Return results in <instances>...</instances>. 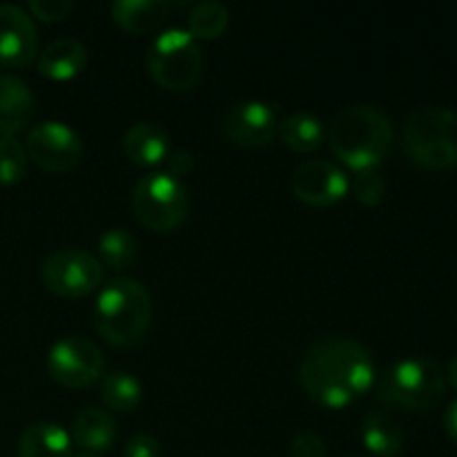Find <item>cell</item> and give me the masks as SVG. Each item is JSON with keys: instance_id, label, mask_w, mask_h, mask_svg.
<instances>
[{"instance_id": "cell-1", "label": "cell", "mask_w": 457, "mask_h": 457, "mask_svg": "<svg viewBox=\"0 0 457 457\" xmlns=\"http://www.w3.org/2000/svg\"><path fill=\"white\" fill-rule=\"evenodd\" d=\"M303 391L328 409H344L375 384L370 353L351 337H324L312 344L299 364Z\"/></svg>"}, {"instance_id": "cell-2", "label": "cell", "mask_w": 457, "mask_h": 457, "mask_svg": "<svg viewBox=\"0 0 457 457\" xmlns=\"http://www.w3.org/2000/svg\"><path fill=\"white\" fill-rule=\"evenodd\" d=\"M328 141L337 159L355 172L378 170L393 145L391 119L373 105L344 107L330 123Z\"/></svg>"}, {"instance_id": "cell-3", "label": "cell", "mask_w": 457, "mask_h": 457, "mask_svg": "<svg viewBox=\"0 0 457 457\" xmlns=\"http://www.w3.org/2000/svg\"><path fill=\"white\" fill-rule=\"evenodd\" d=\"M150 293L145 286L129 277L112 279L98 293L94 306L96 333L114 348H132L145 339L152 326Z\"/></svg>"}, {"instance_id": "cell-4", "label": "cell", "mask_w": 457, "mask_h": 457, "mask_svg": "<svg viewBox=\"0 0 457 457\" xmlns=\"http://www.w3.org/2000/svg\"><path fill=\"white\" fill-rule=\"evenodd\" d=\"M402 147L420 168H453L457 165V114L440 105L418 107L406 116Z\"/></svg>"}, {"instance_id": "cell-5", "label": "cell", "mask_w": 457, "mask_h": 457, "mask_svg": "<svg viewBox=\"0 0 457 457\" xmlns=\"http://www.w3.org/2000/svg\"><path fill=\"white\" fill-rule=\"evenodd\" d=\"M446 375L431 357H406L379 378L378 397L391 409L427 413L445 397Z\"/></svg>"}, {"instance_id": "cell-6", "label": "cell", "mask_w": 457, "mask_h": 457, "mask_svg": "<svg viewBox=\"0 0 457 457\" xmlns=\"http://www.w3.org/2000/svg\"><path fill=\"white\" fill-rule=\"evenodd\" d=\"M145 65L163 89L190 92L204 74V52L186 29H168L150 43Z\"/></svg>"}, {"instance_id": "cell-7", "label": "cell", "mask_w": 457, "mask_h": 457, "mask_svg": "<svg viewBox=\"0 0 457 457\" xmlns=\"http://www.w3.org/2000/svg\"><path fill=\"white\" fill-rule=\"evenodd\" d=\"M132 208L147 230L172 232L186 219L190 196L179 179L168 172H152L134 186Z\"/></svg>"}, {"instance_id": "cell-8", "label": "cell", "mask_w": 457, "mask_h": 457, "mask_svg": "<svg viewBox=\"0 0 457 457\" xmlns=\"http://www.w3.org/2000/svg\"><path fill=\"white\" fill-rule=\"evenodd\" d=\"M40 277L49 293L62 299H79L101 286L103 266L85 250L65 248L45 259Z\"/></svg>"}, {"instance_id": "cell-9", "label": "cell", "mask_w": 457, "mask_h": 457, "mask_svg": "<svg viewBox=\"0 0 457 457\" xmlns=\"http://www.w3.org/2000/svg\"><path fill=\"white\" fill-rule=\"evenodd\" d=\"M47 370L54 382L79 391V388H89L103 378L105 360H103V351L92 339L71 335V337L58 339L49 348Z\"/></svg>"}, {"instance_id": "cell-10", "label": "cell", "mask_w": 457, "mask_h": 457, "mask_svg": "<svg viewBox=\"0 0 457 457\" xmlns=\"http://www.w3.org/2000/svg\"><path fill=\"white\" fill-rule=\"evenodd\" d=\"M27 156L47 172H70L83 159V141L70 125L43 120L27 134Z\"/></svg>"}, {"instance_id": "cell-11", "label": "cell", "mask_w": 457, "mask_h": 457, "mask_svg": "<svg viewBox=\"0 0 457 457\" xmlns=\"http://www.w3.org/2000/svg\"><path fill=\"white\" fill-rule=\"evenodd\" d=\"M348 177L342 168L326 159H311L293 172V192L299 201L317 208L339 204L348 192Z\"/></svg>"}, {"instance_id": "cell-12", "label": "cell", "mask_w": 457, "mask_h": 457, "mask_svg": "<svg viewBox=\"0 0 457 457\" xmlns=\"http://www.w3.org/2000/svg\"><path fill=\"white\" fill-rule=\"evenodd\" d=\"M275 110L263 101H239L223 116V132L241 147L268 145L277 137Z\"/></svg>"}, {"instance_id": "cell-13", "label": "cell", "mask_w": 457, "mask_h": 457, "mask_svg": "<svg viewBox=\"0 0 457 457\" xmlns=\"http://www.w3.org/2000/svg\"><path fill=\"white\" fill-rule=\"evenodd\" d=\"M38 56V31L22 7L0 4V65L27 67Z\"/></svg>"}, {"instance_id": "cell-14", "label": "cell", "mask_w": 457, "mask_h": 457, "mask_svg": "<svg viewBox=\"0 0 457 457\" xmlns=\"http://www.w3.org/2000/svg\"><path fill=\"white\" fill-rule=\"evenodd\" d=\"M36 98L22 79L0 74V137H16L34 116Z\"/></svg>"}, {"instance_id": "cell-15", "label": "cell", "mask_w": 457, "mask_h": 457, "mask_svg": "<svg viewBox=\"0 0 457 457\" xmlns=\"http://www.w3.org/2000/svg\"><path fill=\"white\" fill-rule=\"evenodd\" d=\"M87 47L76 38H58L36 56L40 76L49 80H71L87 67Z\"/></svg>"}, {"instance_id": "cell-16", "label": "cell", "mask_w": 457, "mask_h": 457, "mask_svg": "<svg viewBox=\"0 0 457 457\" xmlns=\"http://www.w3.org/2000/svg\"><path fill=\"white\" fill-rule=\"evenodd\" d=\"M116 436H119L116 420L107 411L96 409V406L79 411L76 418L71 420L70 437L80 446V451H89L96 455L110 451L114 446Z\"/></svg>"}, {"instance_id": "cell-17", "label": "cell", "mask_w": 457, "mask_h": 457, "mask_svg": "<svg viewBox=\"0 0 457 457\" xmlns=\"http://www.w3.org/2000/svg\"><path fill=\"white\" fill-rule=\"evenodd\" d=\"M123 152L128 161L138 168H154L163 163L170 154V138L161 125L134 123L123 137Z\"/></svg>"}, {"instance_id": "cell-18", "label": "cell", "mask_w": 457, "mask_h": 457, "mask_svg": "<svg viewBox=\"0 0 457 457\" xmlns=\"http://www.w3.org/2000/svg\"><path fill=\"white\" fill-rule=\"evenodd\" d=\"M170 13L168 0H116L112 4V21L116 27L134 36L154 31Z\"/></svg>"}, {"instance_id": "cell-19", "label": "cell", "mask_w": 457, "mask_h": 457, "mask_svg": "<svg viewBox=\"0 0 457 457\" xmlns=\"http://www.w3.org/2000/svg\"><path fill=\"white\" fill-rule=\"evenodd\" d=\"M361 442L378 457H397L404 451L406 436L397 420L384 411H370L361 420Z\"/></svg>"}, {"instance_id": "cell-20", "label": "cell", "mask_w": 457, "mask_h": 457, "mask_svg": "<svg viewBox=\"0 0 457 457\" xmlns=\"http://www.w3.org/2000/svg\"><path fill=\"white\" fill-rule=\"evenodd\" d=\"M18 457H71V437L54 422H38L27 427L18 437Z\"/></svg>"}, {"instance_id": "cell-21", "label": "cell", "mask_w": 457, "mask_h": 457, "mask_svg": "<svg viewBox=\"0 0 457 457\" xmlns=\"http://www.w3.org/2000/svg\"><path fill=\"white\" fill-rule=\"evenodd\" d=\"M277 134L286 147H290L293 152H302V154L320 150L326 138L324 123L308 112H295V114L281 119Z\"/></svg>"}, {"instance_id": "cell-22", "label": "cell", "mask_w": 457, "mask_h": 457, "mask_svg": "<svg viewBox=\"0 0 457 457\" xmlns=\"http://www.w3.org/2000/svg\"><path fill=\"white\" fill-rule=\"evenodd\" d=\"M103 404L116 413H132L143 400V386L132 373L116 370L101 379Z\"/></svg>"}, {"instance_id": "cell-23", "label": "cell", "mask_w": 457, "mask_h": 457, "mask_svg": "<svg viewBox=\"0 0 457 457\" xmlns=\"http://www.w3.org/2000/svg\"><path fill=\"white\" fill-rule=\"evenodd\" d=\"M98 254L112 270H125L138 259V244L125 228H110L98 239Z\"/></svg>"}, {"instance_id": "cell-24", "label": "cell", "mask_w": 457, "mask_h": 457, "mask_svg": "<svg viewBox=\"0 0 457 457\" xmlns=\"http://www.w3.org/2000/svg\"><path fill=\"white\" fill-rule=\"evenodd\" d=\"M230 22V12L223 3H199L187 16V34L195 40H214L226 31Z\"/></svg>"}, {"instance_id": "cell-25", "label": "cell", "mask_w": 457, "mask_h": 457, "mask_svg": "<svg viewBox=\"0 0 457 457\" xmlns=\"http://www.w3.org/2000/svg\"><path fill=\"white\" fill-rule=\"evenodd\" d=\"M25 145L16 137H0V186H16L27 174Z\"/></svg>"}, {"instance_id": "cell-26", "label": "cell", "mask_w": 457, "mask_h": 457, "mask_svg": "<svg viewBox=\"0 0 457 457\" xmlns=\"http://www.w3.org/2000/svg\"><path fill=\"white\" fill-rule=\"evenodd\" d=\"M348 190L353 192L355 201H360L361 205L375 208L386 196V181H384L378 170H361V172L355 174L353 183H348Z\"/></svg>"}, {"instance_id": "cell-27", "label": "cell", "mask_w": 457, "mask_h": 457, "mask_svg": "<svg viewBox=\"0 0 457 457\" xmlns=\"http://www.w3.org/2000/svg\"><path fill=\"white\" fill-rule=\"evenodd\" d=\"M74 9L71 0H29L31 16L45 22L65 21Z\"/></svg>"}, {"instance_id": "cell-28", "label": "cell", "mask_w": 457, "mask_h": 457, "mask_svg": "<svg viewBox=\"0 0 457 457\" xmlns=\"http://www.w3.org/2000/svg\"><path fill=\"white\" fill-rule=\"evenodd\" d=\"M290 453H293V457H326L328 455V451H326L324 440H321L317 433L303 431L293 437Z\"/></svg>"}, {"instance_id": "cell-29", "label": "cell", "mask_w": 457, "mask_h": 457, "mask_svg": "<svg viewBox=\"0 0 457 457\" xmlns=\"http://www.w3.org/2000/svg\"><path fill=\"white\" fill-rule=\"evenodd\" d=\"M123 457H159V442H156V437L145 436V433L134 436L125 445Z\"/></svg>"}, {"instance_id": "cell-30", "label": "cell", "mask_w": 457, "mask_h": 457, "mask_svg": "<svg viewBox=\"0 0 457 457\" xmlns=\"http://www.w3.org/2000/svg\"><path fill=\"white\" fill-rule=\"evenodd\" d=\"M168 174L174 179L187 177L195 170V156L186 150H174L168 154Z\"/></svg>"}, {"instance_id": "cell-31", "label": "cell", "mask_w": 457, "mask_h": 457, "mask_svg": "<svg viewBox=\"0 0 457 457\" xmlns=\"http://www.w3.org/2000/svg\"><path fill=\"white\" fill-rule=\"evenodd\" d=\"M445 431L449 436V440L457 445V400L451 402V406L445 413Z\"/></svg>"}, {"instance_id": "cell-32", "label": "cell", "mask_w": 457, "mask_h": 457, "mask_svg": "<svg viewBox=\"0 0 457 457\" xmlns=\"http://www.w3.org/2000/svg\"><path fill=\"white\" fill-rule=\"evenodd\" d=\"M446 382L451 384V388H453V391L457 393V355L453 357V360H451V364H449V369H446Z\"/></svg>"}, {"instance_id": "cell-33", "label": "cell", "mask_w": 457, "mask_h": 457, "mask_svg": "<svg viewBox=\"0 0 457 457\" xmlns=\"http://www.w3.org/2000/svg\"><path fill=\"white\" fill-rule=\"evenodd\" d=\"M71 457H98V455L89 453V451H76V453H71Z\"/></svg>"}]
</instances>
